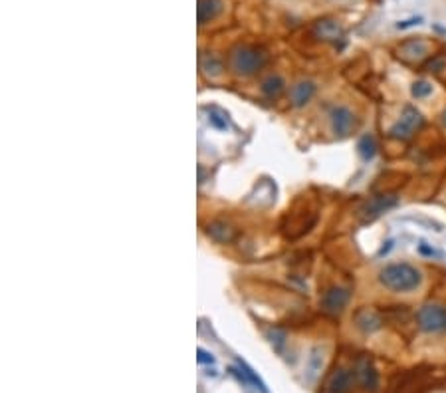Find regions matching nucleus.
Returning a JSON list of instances; mask_svg holds the SVG:
<instances>
[{"instance_id":"f257e3e1","label":"nucleus","mask_w":446,"mask_h":393,"mask_svg":"<svg viewBox=\"0 0 446 393\" xmlns=\"http://www.w3.org/2000/svg\"><path fill=\"white\" fill-rule=\"evenodd\" d=\"M379 282L387 290L407 294V292L416 290L423 284V273L409 262H395V264H387L385 268H381Z\"/></svg>"},{"instance_id":"f03ea898","label":"nucleus","mask_w":446,"mask_h":393,"mask_svg":"<svg viewBox=\"0 0 446 393\" xmlns=\"http://www.w3.org/2000/svg\"><path fill=\"white\" fill-rule=\"evenodd\" d=\"M266 64V54L258 48L250 46H238L230 54V66L238 76H252Z\"/></svg>"},{"instance_id":"7ed1b4c3","label":"nucleus","mask_w":446,"mask_h":393,"mask_svg":"<svg viewBox=\"0 0 446 393\" xmlns=\"http://www.w3.org/2000/svg\"><path fill=\"white\" fill-rule=\"evenodd\" d=\"M416 324L427 334L446 332V308L443 304H425L416 312Z\"/></svg>"},{"instance_id":"20e7f679","label":"nucleus","mask_w":446,"mask_h":393,"mask_svg":"<svg viewBox=\"0 0 446 393\" xmlns=\"http://www.w3.org/2000/svg\"><path fill=\"white\" fill-rule=\"evenodd\" d=\"M423 114L419 111V109H414L412 105H407L405 109H403V116H401V120L397 121L395 125L389 129V136L393 137V139H401V141H405V139H411L412 134L419 129V127H423Z\"/></svg>"},{"instance_id":"39448f33","label":"nucleus","mask_w":446,"mask_h":393,"mask_svg":"<svg viewBox=\"0 0 446 393\" xmlns=\"http://www.w3.org/2000/svg\"><path fill=\"white\" fill-rule=\"evenodd\" d=\"M353 374L355 379L365 392L375 393L379 390V374L373 365V359L369 356H359L355 361V368H353Z\"/></svg>"},{"instance_id":"423d86ee","label":"nucleus","mask_w":446,"mask_h":393,"mask_svg":"<svg viewBox=\"0 0 446 393\" xmlns=\"http://www.w3.org/2000/svg\"><path fill=\"white\" fill-rule=\"evenodd\" d=\"M329 121H331V129L337 137H347L353 127H355V114L347 107V105H335L329 114Z\"/></svg>"},{"instance_id":"0eeeda50","label":"nucleus","mask_w":446,"mask_h":393,"mask_svg":"<svg viewBox=\"0 0 446 393\" xmlns=\"http://www.w3.org/2000/svg\"><path fill=\"white\" fill-rule=\"evenodd\" d=\"M351 298V292L344 286H331L322 298V308L327 314H339Z\"/></svg>"},{"instance_id":"6e6552de","label":"nucleus","mask_w":446,"mask_h":393,"mask_svg":"<svg viewBox=\"0 0 446 393\" xmlns=\"http://www.w3.org/2000/svg\"><path fill=\"white\" fill-rule=\"evenodd\" d=\"M399 203V199H397L395 195H379V197H373L367 205L363 206V211H361V215H363V221H373V219H377L381 217L385 211H389V209H393Z\"/></svg>"},{"instance_id":"1a4fd4ad","label":"nucleus","mask_w":446,"mask_h":393,"mask_svg":"<svg viewBox=\"0 0 446 393\" xmlns=\"http://www.w3.org/2000/svg\"><path fill=\"white\" fill-rule=\"evenodd\" d=\"M429 50V44H427L425 40L412 38V40L403 42V44L397 48V54H399V58H403L405 62H421L423 58H427Z\"/></svg>"},{"instance_id":"9d476101","label":"nucleus","mask_w":446,"mask_h":393,"mask_svg":"<svg viewBox=\"0 0 446 393\" xmlns=\"http://www.w3.org/2000/svg\"><path fill=\"white\" fill-rule=\"evenodd\" d=\"M355 374L351 370L337 368L327 379V393H349L355 383Z\"/></svg>"},{"instance_id":"9b49d317","label":"nucleus","mask_w":446,"mask_h":393,"mask_svg":"<svg viewBox=\"0 0 446 393\" xmlns=\"http://www.w3.org/2000/svg\"><path fill=\"white\" fill-rule=\"evenodd\" d=\"M355 326L359 328L363 334H373L383 328V320L375 310H369V308H363L355 314Z\"/></svg>"},{"instance_id":"f8f14e48","label":"nucleus","mask_w":446,"mask_h":393,"mask_svg":"<svg viewBox=\"0 0 446 393\" xmlns=\"http://www.w3.org/2000/svg\"><path fill=\"white\" fill-rule=\"evenodd\" d=\"M223 0H199L197 6V17H199V24L203 26L206 22L214 20L223 10Z\"/></svg>"},{"instance_id":"ddd939ff","label":"nucleus","mask_w":446,"mask_h":393,"mask_svg":"<svg viewBox=\"0 0 446 393\" xmlns=\"http://www.w3.org/2000/svg\"><path fill=\"white\" fill-rule=\"evenodd\" d=\"M313 94H315V84L306 80V82H298V84L292 87L290 98H292V103L296 107H304V105L313 98Z\"/></svg>"},{"instance_id":"4468645a","label":"nucleus","mask_w":446,"mask_h":393,"mask_svg":"<svg viewBox=\"0 0 446 393\" xmlns=\"http://www.w3.org/2000/svg\"><path fill=\"white\" fill-rule=\"evenodd\" d=\"M313 32L317 38H322V40H337V38H342L344 34V30H342V26L335 22V20H320L317 24H315V28H313Z\"/></svg>"},{"instance_id":"2eb2a0df","label":"nucleus","mask_w":446,"mask_h":393,"mask_svg":"<svg viewBox=\"0 0 446 393\" xmlns=\"http://www.w3.org/2000/svg\"><path fill=\"white\" fill-rule=\"evenodd\" d=\"M236 365H238V374H241V377H244V379H246V381H248L250 385H254L258 392L268 393V387H266V383H264V381L260 379V376H258L256 372H254V370H252V368H250V365H248V363H246L244 359H241V358L236 359Z\"/></svg>"},{"instance_id":"dca6fc26","label":"nucleus","mask_w":446,"mask_h":393,"mask_svg":"<svg viewBox=\"0 0 446 393\" xmlns=\"http://www.w3.org/2000/svg\"><path fill=\"white\" fill-rule=\"evenodd\" d=\"M206 233H208L210 239H214L216 242H230V240L234 239V231L226 222H212V224H208Z\"/></svg>"},{"instance_id":"f3484780","label":"nucleus","mask_w":446,"mask_h":393,"mask_svg":"<svg viewBox=\"0 0 446 393\" xmlns=\"http://www.w3.org/2000/svg\"><path fill=\"white\" fill-rule=\"evenodd\" d=\"M284 80L280 78V76H270V78H266L264 82H262V94L266 96V98H270V100H274L278 98L282 92H284Z\"/></svg>"},{"instance_id":"a211bd4d","label":"nucleus","mask_w":446,"mask_h":393,"mask_svg":"<svg viewBox=\"0 0 446 393\" xmlns=\"http://www.w3.org/2000/svg\"><path fill=\"white\" fill-rule=\"evenodd\" d=\"M357 149H359V155L363 161H371L375 153H377V143L373 136H363L357 143Z\"/></svg>"},{"instance_id":"6ab92c4d","label":"nucleus","mask_w":446,"mask_h":393,"mask_svg":"<svg viewBox=\"0 0 446 393\" xmlns=\"http://www.w3.org/2000/svg\"><path fill=\"white\" fill-rule=\"evenodd\" d=\"M201 68L205 72L206 76H210V78H216V76H221L223 74V60H219L216 56H206L205 60H203V64H201Z\"/></svg>"},{"instance_id":"aec40b11","label":"nucleus","mask_w":446,"mask_h":393,"mask_svg":"<svg viewBox=\"0 0 446 393\" xmlns=\"http://www.w3.org/2000/svg\"><path fill=\"white\" fill-rule=\"evenodd\" d=\"M411 94L412 98H416V100H425V98H429L430 94H432V86H430L429 82H425V80H419V82L412 84Z\"/></svg>"},{"instance_id":"412c9836","label":"nucleus","mask_w":446,"mask_h":393,"mask_svg":"<svg viewBox=\"0 0 446 393\" xmlns=\"http://www.w3.org/2000/svg\"><path fill=\"white\" fill-rule=\"evenodd\" d=\"M322 352H320V348H315L313 352H311V356H309V376L313 377L320 370H322V356H320Z\"/></svg>"},{"instance_id":"4be33fe9","label":"nucleus","mask_w":446,"mask_h":393,"mask_svg":"<svg viewBox=\"0 0 446 393\" xmlns=\"http://www.w3.org/2000/svg\"><path fill=\"white\" fill-rule=\"evenodd\" d=\"M197 359H199V363H214V356L212 354H208L206 350H203V348H199L197 350Z\"/></svg>"},{"instance_id":"5701e85b","label":"nucleus","mask_w":446,"mask_h":393,"mask_svg":"<svg viewBox=\"0 0 446 393\" xmlns=\"http://www.w3.org/2000/svg\"><path fill=\"white\" fill-rule=\"evenodd\" d=\"M419 253L425 255V257H441V253H436L427 242H421V244H419Z\"/></svg>"},{"instance_id":"b1692460","label":"nucleus","mask_w":446,"mask_h":393,"mask_svg":"<svg viewBox=\"0 0 446 393\" xmlns=\"http://www.w3.org/2000/svg\"><path fill=\"white\" fill-rule=\"evenodd\" d=\"M210 123L214 125V127H219V129H226V118H221V116H214V114H210Z\"/></svg>"},{"instance_id":"393cba45","label":"nucleus","mask_w":446,"mask_h":393,"mask_svg":"<svg viewBox=\"0 0 446 393\" xmlns=\"http://www.w3.org/2000/svg\"><path fill=\"white\" fill-rule=\"evenodd\" d=\"M421 22H423V18H409V20H403V22H399V24H397V28H399V30H403V28H409V26L421 24Z\"/></svg>"},{"instance_id":"a878e982","label":"nucleus","mask_w":446,"mask_h":393,"mask_svg":"<svg viewBox=\"0 0 446 393\" xmlns=\"http://www.w3.org/2000/svg\"><path fill=\"white\" fill-rule=\"evenodd\" d=\"M443 125H445V127H446V111H445V114H443Z\"/></svg>"}]
</instances>
